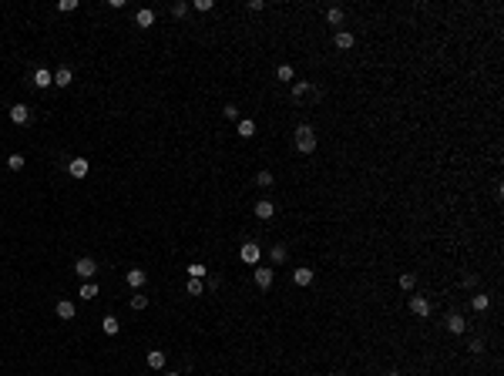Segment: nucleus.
<instances>
[{
    "label": "nucleus",
    "mask_w": 504,
    "mask_h": 376,
    "mask_svg": "<svg viewBox=\"0 0 504 376\" xmlns=\"http://www.w3.org/2000/svg\"><path fill=\"white\" fill-rule=\"evenodd\" d=\"M293 144H296V152L313 155L316 152V131H313L309 124H296V131H293Z\"/></svg>",
    "instance_id": "nucleus-1"
},
{
    "label": "nucleus",
    "mask_w": 504,
    "mask_h": 376,
    "mask_svg": "<svg viewBox=\"0 0 504 376\" xmlns=\"http://www.w3.org/2000/svg\"><path fill=\"white\" fill-rule=\"evenodd\" d=\"M74 272H78L81 279H91V275L98 272V262H94V259H88V256H84V259H78V262H74Z\"/></svg>",
    "instance_id": "nucleus-2"
},
{
    "label": "nucleus",
    "mask_w": 504,
    "mask_h": 376,
    "mask_svg": "<svg viewBox=\"0 0 504 376\" xmlns=\"http://www.w3.org/2000/svg\"><path fill=\"white\" fill-rule=\"evenodd\" d=\"M239 256H242V262L256 265V262H259V256H262V248H259L256 242H242V252H239Z\"/></svg>",
    "instance_id": "nucleus-3"
},
{
    "label": "nucleus",
    "mask_w": 504,
    "mask_h": 376,
    "mask_svg": "<svg viewBox=\"0 0 504 376\" xmlns=\"http://www.w3.org/2000/svg\"><path fill=\"white\" fill-rule=\"evenodd\" d=\"M447 329L454 333V336H461V333H467V319L461 316V312H450L447 316Z\"/></svg>",
    "instance_id": "nucleus-4"
},
{
    "label": "nucleus",
    "mask_w": 504,
    "mask_h": 376,
    "mask_svg": "<svg viewBox=\"0 0 504 376\" xmlns=\"http://www.w3.org/2000/svg\"><path fill=\"white\" fill-rule=\"evenodd\" d=\"M88 168H91L88 158H71V161H67V171H71V178H84V175H88Z\"/></svg>",
    "instance_id": "nucleus-5"
},
{
    "label": "nucleus",
    "mask_w": 504,
    "mask_h": 376,
    "mask_svg": "<svg viewBox=\"0 0 504 376\" xmlns=\"http://www.w3.org/2000/svg\"><path fill=\"white\" fill-rule=\"evenodd\" d=\"M10 121H14V124H27V121H31V108H27V104H14V108H10Z\"/></svg>",
    "instance_id": "nucleus-6"
},
{
    "label": "nucleus",
    "mask_w": 504,
    "mask_h": 376,
    "mask_svg": "<svg viewBox=\"0 0 504 376\" xmlns=\"http://www.w3.org/2000/svg\"><path fill=\"white\" fill-rule=\"evenodd\" d=\"M410 312L414 316H430V303L424 296H410Z\"/></svg>",
    "instance_id": "nucleus-7"
},
{
    "label": "nucleus",
    "mask_w": 504,
    "mask_h": 376,
    "mask_svg": "<svg viewBox=\"0 0 504 376\" xmlns=\"http://www.w3.org/2000/svg\"><path fill=\"white\" fill-rule=\"evenodd\" d=\"M51 84H54V74L47 67H37L34 71V88H51Z\"/></svg>",
    "instance_id": "nucleus-8"
},
{
    "label": "nucleus",
    "mask_w": 504,
    "mask_h": 376,
    "mask_svg": "<svg viewBox=\"0 0 504 376\" xmlns=\"http://www.w3.org/2000/svg\"><path fill=\"white\" fill-rule=\"evenodd\" d=\"M276 215V205H272L269 198H262V202H256V218H262V222H269V218Z\"/></svg>",
    "instance_id": "nucleus-9"
},
{
    "label": "nucleus",
    "mask_w": 504,
    "mask_h": 376,
    "mask_svg": "<svg viewBox=\"0 0 504 376\" xmlns=\"http://www.w3.org/2000/svg\"><path fill=\"white\" fill-rule=\"evenodd\" d=\"M125 279H128L131 289H141L145 282H148V272H145V269H128V275H125Z\"/></svg>",
    "instance_id": "nucleus-10"
},
{
    "label": "nucleus",
    "mask_w": 504,
    "mask_h": 376,
    "mask_svg": "<svg viewBox=\"0 0 504 376\" xmlns=\"http://www.w3.org/2000/svg\"><path fill=\"white\" fill-rule=\"evenodd\" d=\"M71 81H74V71H71V67H57V71H54V84H57V88H67Z\"/></svg>",
    "instance_id": "nucleus-11"
},
{
    "label": "nucleus",
    "mask_w": 504,
    "mask_h": 376,
    "mask_svg": "<svg viewBox=\"0 0 504 376\" xmlns=\"http://www.w3.org/2000/svg\"><path fill=\"white\" fill-rule=\"evenodd\" d=\"M272 279H276V272H272V269H256V286H259V289H269Z\"/></svg>",
    "instance_id": "nucleus-12"
},
{
    "label": "nucleus",
    "mask_w": 504,
    "mask_h": 376,
    "mask_svg": "<svg viewBox=\"0 0 504 376\" xmlns=\"http://www.w3.org/2000/svg\"><path fill=\"white\" fill-rule=\"evenodd\" d=\"M333 44H336L340 51H350L353 44H356V37H353L350 31H340V34H336V40H333Z\"/></svg>",
    "instance_id": "nucleus-13"
},
{
    "label": "nucleus",
    "mask_w": 504,
    "mask_h": 376,
    "mask_svg": "<svg viewBox=\"0 0 504 376\" xmlns=\"http://www.w3.org/2000/svg\"><path fill=\"white\" fill-rule=\"evenodd\" d=\"M54 309H57V316H61V319H74V303H71V299H61Z\"/></svg>",
    "instance_id": "nucleus-14"
},
{
    "label": "nucleus",
    "mask_w": 504,
    "mask_h": 376,
    "mask_svg": "<svg viewBox=\"0 0 504 376\" xmlns=\"http://www.w3.org/2000/svg\"><path fill=\"white\" fill-rule=\"evenodd\" d=\"M286 256H289V248H286V245H272V248H269L272 265H282V262H286Z\"/></svg>",
    "instance_id": "nucleus-15"
},
{
    "label": "nucleus",
    "mask_w": 504,
    "mask_h": 376,
    "mask_svg": "<svg viewBox=\"0 0 504 376\" xmlns=\"http://www.w3.org/2000/svg\"><path fill=\"white\" fill-rule=\"evenodd\" d=\"M346 20V14H343V7H329L326 10V24H333V27H340Z\"/></svg>",
    "instance_id": "nucleus-16"
},
{
    "label": "nucleus",
    "mask_w": 504,
    "mask_h": 376,
    "mask_svg": "<svg viewBox=\"0 0 504 376\" xmlns=\"http://www.w3.org/2000/svg\"><path fill=\"white\" fill-rule=\"evenodd\" d=\"M293 282H296V286H309L313 282V269H293Z\"/></svg>",
    "instance_id": "nucleus-17"
},
{
    "label": "nucleus",
    "mask_w": 504,
    "mask_h": 376,
    "mask_svg": "<svg viewBox=\"0 0 504 376\" xmlns=\"http://www.w3.org/2000/svg\"><path fill=\"white\" fill-rule=\"evenodd\" d=\"M101 329H104V333H108V336H118V329H121V322H118V319H114V316H104V319H101Z\"/></svg>",
    "instance_id": "nucleus-18"
},
{
    "label": "nucleus",
    "mask_w": 504,
    "mask_h": 376,
    "mask_svg": "<svg viewBox=\"0 0 504 376\" xmlns=\"http://www.w3.org/2000/svg\"><path fill=\"white\" fill-rule=\"evenodd\" d=\"M239 135L242 138H252V135H256V121H252V118H239Z\"/></svg>",
    "instance_id": "nucleus-19"
},
{
    "label": "nucleus",
    "mask_w": 504,
    "mask_h": 376,
    "mask_svg": "<svg viewBox=\"0 0 504 376\" xmlns=\"http://www.w3.org/2000/svg\"><path fill=\"white\" fill-rule=\"evenodd\" d=\"M135 20H138V27H152V24H155V10H148V7H145V10H138V17H135Z\"/></svg>",
    "instance_id": "nucleus-20"
},
{
    "label": "nucleus",
    "mask_w": 504,
    "mask_h": 376,
    "mask_svg": "<svg viewBox=\"0 0 504 376\" xmlns=\"http://www.w3.org/2000/svg\"><path fill=\"white\" fill-rule=\"evenodd\" d=\"M148 366H152V369H161V366H165V353H161V349H152V353H148Z\"/></svg>",
    "instance_id": "nucleus-21"
},
{
    "label": "nucleus",
    "mask_w": 504,
    "mask_h": 376,
    "mask_svg": "<svg viewBox=\"0 0 504 376\" xmlns=\"http://www.w3.org/2000/svg\"><path fill=\"white\" fill-rule=\"evenodd\" d=\"M471 306H474V312H484L491 306V296H484V292H477V296L471 299Z\"/></svg>",
    "instance_id": "nucleus-22"
},
{
    "label": "nucleus",
    "mask_w": 504,
    "mask_h": 376,
    "mask_svg": "<svg viewBox=\"0 0 504 376\" xmlns=\"http://www.w3.org/2000/svg\"><path fill=\"white\" fill-rule=\"evenodd\" d=\"M397 286H400V289H403V292H410V289H414V286H417V275H414V272H403V275H400V279H397Z\"/></svg>",
    "instance_id": "nucleus-23"
},
{
    "label": "nucleus",
    "mask_w": 504,
    "mask_h": 376,
    "mask_svg": "<svg viewBox=\"0 0 504 376\" xmlns=\"http://www.w3.org/2000/svg\"><path fill=\"white\" fill-rule=\"evenodd\" d=\"M309 91H313L309 81H296V84H293V97H303V94H309Z\"/></svg>",
    "instance_id": "nucleus-24"
},
{
    "label": "nucleus",
    "mask_w": 504,
    "mask_h": 376,
    "mask_svg": "<svg viewBox=\"0 0 504 376\" xmlns=\"http://www.w3.org/2000/svg\"><path fill=\"white\" fill-rule=\"evenodd\" d=\"M188 275H192V279H205V275H208V269H205L202 262H192V265H188Z\"/></svg>",
    "instance_id": "nucleus-25"
},
{
    "label": "nucleus",
    "mask_w": 504,
    "mask_h": 376,
    "mask_svg": "<svg viewBox=\"0 0 504 376\" xmlns=\"http://www.w3.org/2000/svg\"><path fill=\"white\" fill-rule=\"evenodd\" d=\"M276 78H279V81H293V78H296V71H293L289 64H279V67H276Z\"/></svg>",
    "instance_id": "nucleus-26"
},
{
    "label": "nucleus",
    "mask_w": 504,
    "mask_h": 376,
    "mask_svg": "<svg viewBox=\"0 0 504 376\" xmlns=\"http://www.w3.org/2000/svg\"><path fill=\"white\" fill-rule=\"evenodd\" d=\"M98 296V286L94 282H84V286H81V299H94Z\"/></svg>",
    "instance_id": "nucleus-27"
},
{
    "label": "nucleus",
    "mask_w": 504,
    "mask_h": 376,
    "mask_svg": "<svg viewBox=\"0 0 504 376\" xmlns=\"http://www.w3.org/2000/svg\"><path fill=\"white\" fill-rule=\"evenodd\" d=\"M256 182L262 185V188H272V182H276V178H272V171H259V175H256Z\"/></svg>",
    "instance_id": "nucleus-28"
},
{
    "label": "nucleus",
    "mask_w": 504,
    "mask_h": 376,
    "mask_svg": "<svg viewBox=\"0 0 504 376\" xmlns=\"http://www.w3.org/2000/svg\"><path fill=\"white\" fill-rule=\"evenodd\" d=\"M145 306H148V296H138V292H135V296H131V309H135V312H141Z\"/></svg>",
    "instance_id": "nucleus-29"
},
{
    "label": "nucleus",
    "mask_w": 504,
    "mask_h": 376,
    "mask_svg": "<svg viewBox=\"0 0 504 376\" xmlns=\"http://www.w3.org/2000/svg\"><path fill=\"white\" fill-rule=\"evenodd\" d=\"M7 165H10V171H20V168H24V155H10Z\"/></svg>",
    "instance_id": "nucleus-30"
},
{
    "label": "nucleus",
    "mask_w": 504,
    "mask_h": 376,
    "mask_svg": "<svg viewBox=\"0 0 504 376\" xmlns=\"http://www.w3.org/2000/svg\"><path fill=\"white\" fill-rule=\"evenodd\" d=\"M172 14H175V17H185V14H188V4H185V0H175V4H172Z\"/></svg>",
    "instance_id": "nucleus-31"
},
{
    "label": "nucleus",
    "mask_w": 504,
    "mask_h": 376,
    "mask_svg": "<svg viewBox=\"0 0 504 376\" xmlns=\"http://www.w3.org/2000/svg\"><path fill=\"white\" fill-rule=\"evenodd\" d=\"M202 279H188V296H202Z\"/></svg>",
    "instance_id": "nucleus-32"
},
{
    "label": "nucleus",
    "mask_w": 504,
    "mask_h": 376,
    "mask_svg": "<svg viewBox=\"0 0 504 376\" xmlns=\"http://www.w3.org/2000/svg\"><path fill=\"white\" fill-rule=\"evenodd\" d=\"M222 114H225V118H232V121H239V108H235V104H225Z\"/></svg>",
    "instance_id": "nucleus-33"
},
{
    "label": "nucleus",
    "mask_w": 504,
    "mask_h": 376,
    "mask_svg": "<svg viewBox=\"0 0 504 376\" xmlns=\"http://www.w3.org/2000/svg\"><path fill=\"white\" fill-rule=\"evenodd\" d=\"M471 353H484V339H471V346H467Z\"/></svg>",
    "instance_id": "nucleus-34"
},
{
    "label": "nucleus",
    "mask_w": 504,
    "mask_h": 376,
    "mask_svg": "<svg viewBox=\"0 0 504 376\" xmlns=\"http://www.w3.org/2000/svg\"><path fill=\"white\" fill-rule=\"evenodd\" d=\"M57 7H61V10H74V7H78V0H61Z\"/></svg>",
    "instance_id": "nucleus-35"
},
{
    "label": "nucleus",
    "mask_w": 504,
    "mask_h": 376,
    "mask_svg": "<svg viewBox=\"0 0 504 376\" xmlns=\"http://www.w3.org/2000/svg\"><path fill=\"white\" fill-rule=\"evenodd\" d=\"M195 10H212V0H195Z\"/></svg>",
    "instance_id": "nucleus-36"
},
{
    "label": "nucleus",
    "mask_w": 504,
    "mask_h": 376,
    "mask_svg": "<svg viewBox=\"0 0 504 376\" xmlns=\"http://www.w3.org/2000/svg\"><path fill=\"white\" fill-rule=\"evenodd\" d=\"M477 286V275H464V289H474Z\"/></svg>",
    "instance_id": "nucleus-37"
},
{
    "label": "nucleus",
    "mask_w": 504,
    "mask_h": 376,
    "mask_svg": "<svg viewBox=\"0 0 504 376\" xmlns=\"http://www.w3.org/2000/svg\"><path fill=\"white\" fill-rule=\"evenodd\" d=\"M387 376H403V373H400V369H390V373H387Z\"/></svg>",
    "instance_id": "nucleus-38"
},
{
    "label": "nucleus",
    "mask_w": 504,
    "mask_h": 376,
    "mask_svg": "<svg viewBox=\"0 0 504 376\" xmlns=\"http://www.w3.org/2000/svg\"><path fill=\"white\" fill-rule=\"evenodd\" d=\"M165 376H182V373H165Z\"/></svg>",
    "instance_id": "nucleus-39"
}]
</instances>
